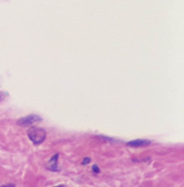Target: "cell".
I'll return each mask as SVG.
<instances>
[{"instance_id": "cell-5", "label": "cell", "mask_w": 184, "mask_h": 187, "mask_svg": "<svg viewBox=\"0 0 184 187\" xmlns=\"http://www.w3.org/2000/svg\"><path fill=\"white\" fill-rule=\"evenodd\" d=\"M3 99H5V94H3V93H2V92H0V102L2 101V100H3Z\"/></svg>"}, {"instance_id": "cell-3", "label": "cell", "mask_w": 184, "mask_h": 187, "mask_svg": "<svg viewBox=\"0 0 184 187\" xmlns=\"http://www.w3.org/2000/svg\"><path fill=\"white\" fill-rule=\"evenodd\" d=\"M129 146L134 147H139V146H146V145H149L150 141H144V140H137V141H131L127 143Z\"/></svg>"}, {"instance_id": "cell-8", "label": "cell", "mask_w": 184, "mask_h": 187, "mask_svg": "<svg viewBox=\"0 0 184 187\" xmlns=\"http://www.w3.org/2000/svg\"><path fill=\"white\" fill-rule=\"evenodd\" d=\"M56 187H64V186H56Z\"/></svg>"}, {"instance_id": "cell-1", "label": "cell", "mask_w": 184, "mask_h": 187, "mask_svg": "<svg viewBox=\"0 0 184 187\" xmlns=\"http://www.w3.org/2000/svg\"><path fill=\"white\" fill-rule=\"evenodd\" d=\"M27 133H28V136L31 140V142L35 145L42 144L45 141V137H46V132L41 127L32 126L28 130Z\"/></svg>"}, {"instance_id": "cell-7", "label": "cell", "mask_w": 184, "mask_h": 187, "mask_svg": "<svg viewBox=\"0 0 184 187\" xmlns=\"http://www.w3.org/2000/svg\"><path fill=\"white\" fill-rule=\"evenodd\" d=\"M88 162H90V158H85V161L83 162V164H87Z\"/></svg>"}, {"instance_id": "cell-6", "label": "cell", "mask_w": 184, "mask_h": 187, "mask_svg": "<svg viewBox=\"0 0 184 187\" xmlns=\"http://www.w3.org/2000/svg\"><path fill=\"white\" fill-rule=\"evenodd\" d=\"M93 169H94V172H95V173H98V172H99V169H98V167L96 166V165H94V167H93Z\"/></svg>"}, {"instance_id": "cell-2", "label": "cell", "mask_w": 184, "mask_h": 187, "mask_svg": "<svg viewBox=\"0 0 184 187\" xmlns=\"http://www.w3.org/2000/svg\"><path fill=\"white\" fill-rule=\"evenodd\" d=\"M42 121V119L38 115H29V116L22 117L21 120L17 122L18 125H22V126H30V125H33L36 122Z\"/></svg>"}, {"instance_id": "cell-4", "label": "cell", "mask_w": 184, "mask_h": 187, "mask_svg": "<svg viewBox=\"0 0 184 187\" xmlns=\"http://www.w3.org/2000/svg\"><path fill=\"white\" fill-rule=\"evenodd\" d=\"M57 157H59V155L56 154V155H54V156L51 158V161H50V167H51V169H53V171L56 169V161H57Z\"/></svg>"}]
</instances>
